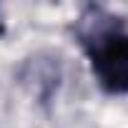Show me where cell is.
<instances>
[{"label": "cell", "mask_w": 128, "mask_h": 128, "mask_svg": "<svg viewBox=\"0 0 128 128\" xmlns=\"http://www.w3.org/2000/svg\"><path fill=\"white\" fill-rule=\"evenodd\" d=\"M90 66L103 90L128 93V33H98L90 43Z\"/></svg>", "instance_id": "cell-1"}]
</instances>
